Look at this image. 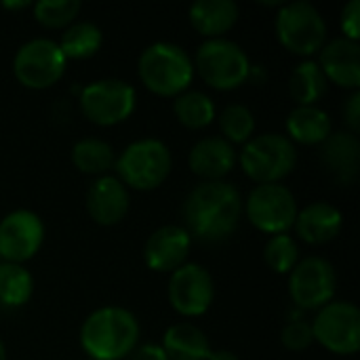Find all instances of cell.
<instances>
[{
	"mask_svg": "<svg viewBox=\"0 0 360 360\" xmlns=\"http://www.w3.org/2000/svg\"><path fill=\"white\" fill-rule=\"evenodd\" d=\"M184 230L200 243L230 238L243 215V196L228 181H202L184 200Z\"/></svg>",
	"mask_w": 360,
	"mask_h": 360,
	"instance_id": "obj_1",
	"label": "cell"
},
{
	"mask_svg": "<svg viewBox=\"0 0 360 360\" xmlns=\"http://www.w3.org/2000/svg\"><path fill=\"white\" fill-rule=\"evenodd\" d=\"M137 319L118 306H105L86 316L80 329V346L93 360H120L139 346Z\"/></svg>",
	"mask_w": 360,
	"mask_h": 360,
	"instance_id": "obj_2",
	"label": "cell"
},
{
	"mask_svg": "<svg viewBox=\"0 0 360 360\" xmlns=\"http://www.w3.org/2000/svg\"><path fill=\"white\" fill-rule=\"evenodd\" d=\"M137 74L148 91L160 97H177L190 89L194 63L179 44L154 42L139 55Z\"/></svg>",
	"mask_w": 360,
	"mask_h": 360,
	"instance_id": "obj_3",
	"label": "cell"
},
{
	"mask_svg": "<svg viewBox=\"0 0 360 360\" xmlns=\"http://www.w3.org/2000/svg\"><path fill=\"white\" fill-rule=\"evenodd\" d=\"M173 167L171 150L165 141L146 137L129 143L122 154L116 158L114 169L118 173V179L133 190H156L165 184Z\"/></svg>",
	"mask_w": 360,
	"mask_h": 360,
	"instance_id": "obj_4",
	"label": "cell"
},
{
	"mask_svg": "<svg viewBox=\"0 0 360 360\" xmlns=\"http://www.w3.org/2000/svg\"><path fill=\"white\" fill-rule=\"evenodd\" d=\"M238 162L247 177L259 184H281L297 165L295 143L281 133H262L251 137L243 152L238 154Z\"/></svg>",
	"mask_w": 360,
	"mask_h": 360,
	"instance_id": "obj_5",
	"label": "cell"
},
{
	"mask_svg": "<svg viewBox=\"0 0 360 360\" xmlns=\"http://www.w3.org/2000/svg\"><path fill=\"white\" fill-rule=\"evenodd\" d=\"M194 72L217 91H234L247 82L251 61L245 49L228 38L205 40L194 57Z\"/></svg>",
	"mask_w": 360,
	"mask_h": 360,
	"instance_id": "obj_6",
	"label": "cell"
},
{
	"mask_svg": "<svg viewBox=\"0 0 360 360\" xmlns=\"http://www.w3.org/2000/svg\"><path fill=\"white\" fill-rule=\"evenodd\" d=\"M276 36L287 51L310 59L327 42V23L312 2L295 0L281 4L276 15Z\"/></svg>",
	"mask_w": 360,
	"mask_h": 360,
	"instance_id": "obj_7",
	"label": "cell"
},
{
	"mask_svg": "<svg viewBox=\"0 0 360 360\" xmlns=\"http://www.w3.org/2000/svg\"><path fill=\"white\" fill-rule=\"evenodd\" d=\"M135 89L120 78H101L89 82L80 91V112L86 120L99 127L124 122L135 112Z\"/></svg>",
	"mask_w": 360,
	"mask_h": 360,
	"instance_id": "obj_8",
	"label": "cell"
},
{
	"mask_svg": "<svg viewBox=\"0 0 360 360\" xmlns=\"http://www.w3.org/2000/svg\"><path fill=\"white\" fill-rule=\"evenodd\" d=\"M245 215L257 230L266 234H285L297 217V200L283 184H259L251 190L245 205Z\"/></svg>",
	"mask_w": 360,
	"mask_h": 360,
	"instance_id": "obj_9",
	"label": "cell"
},
{
	"mask_svg": "<svg viewBox=\"0 0 360 360\" xmlns=\"http://www.w3.org/2000/svg\"><path fill=\"white\" fill-rule=\"evenodd\" d=\"M68 59L63 57L59 44L49 38H34L21 44L13 59L15 78L25 89H49L65 72Z\"/></svg>",
	"mask_w": 360,
	"mask_h": 360,
	"instance_id": "obj_10",
	"label": "cell"
},
{
	"mask_svg": "<svg viewBox=\"0 0 360 360\" xmlns=\"http://www.w3.org/2000/svg\"><path fill=\"white\" fill-rule=\"evenodd\" d=\"M314 342L333 354L350 356L360 348V312L352 302H329L310 323Z\"/></svg>",
	"mask_w": 360,
	"mask_h": 360,
	"instance_id": "obj_11",
	"label": "cell"
},
{
	"mask_svg": "<svg viewBox=\"0 0 360 360\" xmlns=\"http://www.w3.org/2000/svg\"><path fill=\"white\" fill-rule=\"evenodd\" d=\"M338 274L323 257H306L289 272V295L302 310H321L333 302Z\"/></svg>",
	"mask_w": 360,
	"mask_h": 360,
	"instance_id": "obj_12",
	"label": "cell"
},
{
	"mask_svg": "<svg viewBox=\"0 0 360 360\" xmlns=\"http://www.w3.org/2000/svg\"><path fill=\"white\" fill-rule=\"evenodd\" d=\"M215 297V283L200 264H184L171 272L169 304L181 316L205 314Z\"/></svg>",
	"mask_w": 360,
	"mask_h": 360,
	"instance_id": "obj_13",
	"label": "cell"
},
{
	"mask_svg": "<svg viewBox=\"0 0 360 360\" xmlns=\"http://www.w3.org/2000/svg\"><path fill=\"white\" fill-rule=\"evenodd\" d=\"M44 243L42 219L27 209L11 211L0 221V257L11 264L32 259Z\"/></svg>",
	"mask_w": 360,
	"mask_h": 360,
	"instance_id": "obj_14",
	"label": "cell"
},
{
	"mask_svg": "<svg viewBox=\"0 0 360 360\" xmlns=\"http://www.w3.org/2000/svg\"><path fill=\"white\" fill-rule=\"evenodd\" d=\"M192 238L184 226H162L150 234L143 247V262L154 272H173L186 264Z\"/></svg>",
	"mask_w": 360,
	"mask_h": 360,
	"instance_id": "obj_15",
	"label": "cell"
},
{
	"mask_svg": "<svg viewBox=\"0 0 360 360\" xmlns=\"http://www.w3.org/2000/svg\"><path fill=\"white\" fill-rule=\"evenodd\" d=\"M86 213L99 226H116L129 213V190L112 175L97 177L86 192Z\"/></svg>",
	"mask_w": 360,
	"mask_h": 360,
	"instance_id": "obj_16",
	"label": "cell"
},
{
	"mask_svg": "<svg viewBox=\"0 0 360 360\" xmlns=\"http://www.w3.org/2000/svg\"><path fill=\"white\" fill-rule=\"evenodd\" d=\"M321 59L316 61L323 70L325 78L333 84L350 91H359L360 86V46L348 38H333L325 42L319 51Z\"/></svg>",
	"mask_w": 360,
	"mask_h": 360,
	"instance_id": "obj_17",
	"label": "cell"
},
{
	"mask_svg": "<svg viewBox=\"0 0 360 360\" xmlns=\"http://www.w3.org/2000/svg\"><path fill=\"white\" fill-rule=\"evenodd\" d=\"M238 154L224 137H202L188 154V165L194 175L207 181H224V177L236 167Z\"/></svg>",
	"mask_w": 360,
	"mask_h": 360,
	"instance_id": "obj_18",
	"label": "cell"
},
{
	"mask_svg": "<svg viewBox=\"0 0 360 360\" xmlns=\"http://www.w3.org/2000/svg\"><path fill=\"white\" fill-rule=\"evenodd\" d=\"M319 156L323 167L338 184L350 186L356 179L360 165V141L354 133L350 131L331 133L321 143Z\"/></svg>",
	"mask_w": 360,
	"mask_h": 360,
	"instance_id": "obj_19",
	"label": "cell"
},
{
	"mask_svg": "<svg viewBox=\"0 0 360 360\" xmlns=\"http://www.w3.org/2000/svg\"><path fill=\"white\" fill-rule=\"evenodd\" d=\"M342 226H344L342 211L325 200L312 202L304 207L302 211H297V217L293 224L297 236L308 245L331 243L342 232Z\"/></svg>",
	"mask_w": 360,
	"mask_h": 360,
	"instance_id": "obj_20",
	"label": "cell"
},
{
	"mask_svg": "<svg viewBox=\"0 0 360 360\" xmlns=\"http://www.w3.org/2000/svg\"><path fill=\"white\" fill-rule=\"evenodd\" d=\"M188 15L192 27L209 40L230 32L240 17V8L234 0H198L190 6Z\"/></svg>",
	"mask_w": 360,
	"mask_h": 360,
	"instance_id": "obj_21",
	"label": "cell"
},
{
	"mask_svg": "<svg viewBox=\"0 0 360 360\" xmlns=\"http://www.w3.org/2000/svg\"><path fill=\"white\" fill-rule=\"evenodd\" d=\"M331 135V118L319 105H297L287 116V137L304 146H321Z\"/></svg>",
	"mask_w": 360,
	"mask_h": 360,
	"instance_id": "obj_22",
	"label": "cell"
},
{
	"mask_svg": "<svg viewBox=\"0 0 360 360\" xmlns=\"http://www.w3.org/2000/svg\"><path fill=\"white\" fill-rule=\"evenodd\" d=\"M160 348L169 360H207L213 352L207 335L192 323L171 325L162 338Z\"/></svg>",
	"mask_w": 360,
	"mask_h": 360,
	"instance_id": "obj_23",
	"label": "cell"
},
{
	"mask_svg": "<svg viewBox=\"0 0 360 360\" xmlns=\"http://www.w3.org/2000/svg\"><path fill=\"white\" fill-rule=\"evenodd\" d=\"M72 162L84 175L103 177L114 167L116 156L108 141L97 137H86L74 143L72 148Z\"/></svg>",
	"mask_w": 360,
	"mask_h": 360,
	"instance_id": "obj_24",
	"label": "cell"
},
{
	"mask_svg": "<svg viewBox=\"0 0 360 360\" xmlns=\"http://www.w3.org/2000/svg\"><path fill=\"white\" fill-rule=\"evenodd\" d=\"M57 44L68 61L70 59H89L101 49L103 34L91 21H74L72 25H68L63 30L61 40Z\"/></svg>",
	"mask_w": 360,
	"mask_h": 360,
	"instance_id": "obj_25",
	"label": "cell"
},
{
	"mask_svg": "<svg viewBox=\"0 0 360 360\" xmlns=\"http://www.w3.org/2000/svg\"><path fill=\"white\" fill-rule=\"evenodd\" d=\"M289 93L297 105H316L327 93V78L316 61L304 59L291 74Z\"/></svg>",
	"mask_w": 360,
	"mask_h": 360,
	"instance_id": "obj_26",
	"label": "cell"
},
{
	"mask_svg": "<svg viewBox=\"0 0 360 360\" xmlns=\"http://www.w3.org/2000/svg\"><path fill=\"white\" fill-rule=\"evenodd\" d=\"M173 112L175 118L188 129H205L217 116L213 99L202 91H190V89L175 97Z\"/></svg>",
	"mask_w": 360,
	"mask_h": 360,
	"instance_id": "obj_27",
	"label": "cell"
},
{
	"mask_svg": "<svg viewBox=\"0 0 360 360\" xmlns=\"http://www.w3.org/2000/svg\"><path fill=\"white\" fill-rule=\"evenodd\" d=\"M34 293V278L23 264H0V304L19 308L30 302Z\"/></svg>",
	"mask_w": 360,
	"mask_h": 360,
	"instance_id": "obj_28",
	"label": "cell"
},
{
	"mask_svg": "<svg viewBox=\"0 0 360 360\" xmlns=\"http://www.w3.org/2000/svg\"><path fill=\"white\" fill-rule=\"evenodd\" d=\"M219 129L224 133V139L234 143H247L255 133V116L253 112L243 103H230L226 105L217 116Z\"/></svg>",
	"mask_w": 360,
	"mask_h": 360,
	"instance_id": "obj_29",
	"label": "cell"
},
{
	"mask_svg": "<svg viewBox=\"0 0 360 360\" xmlns=\"http://www.w3.org/2000/svg\"><path fill=\"white\" fill-rule=\"evenodd\" d=\"M34 8V19L51 30L57 27H68L74 23V19L80 13V2L78 0H40L32 4Z\"/></svg>",
	"mask_w": 360,
	"mask_h": 360,
	"instance_id": "obj_30",
	"label": "cell"
},
{
	"mask_svg": "<svg viewBox=\"0 0 360 360\" xmlns=\"http://www.w3.org/2000/svg\"><path fill=\"white\" fill-rule=\"evenodd\" d=\"M264 257L266 264L270 266V270H274L276 274H289L295 264L300 262V249L295 238L285 232V234H274L264 249Z\"/></svg>",
	"mask_w": 360,
	"mask_h": 360,
	"instance_id": "obj_31",
	"label": "cell"
},
{
	"mask_svg": "<svg viewBox=\"0 0 360 360\" xmlns=\"http://www.w3.org/2000/svg\"><path fill=\"white\" fill-rule=\"evenodd\" d=\"M281 342L287 350L291 352H302L306 348L312 346L314 342V335H312V327L310 323L297 319V321H289L281 333Z\"/></svg>",
	"mask_w": 360,
	"mask_h": 360,
	"instance_id": "obj_32",
	"label": "cell"
},
{
	"mask_svg": "<svg viewBox=\"0 0 360 360\" xmlns=\"http://www.w3.org/2000/svg\"><path fill=\"white\" fill-rule=\"evenodd\" d=\"M340 25L344 30V38L359 42L360 38V0H350L344 11H342V19Z\"/></svg>",
	"mask_w": 360,
	"mask_h": 360,
	"instance_id": "obj_33",
	"label": "cell"
},
{
	"mask_svg": "<svg viewBox=\"0 0 360 360\" xmlns=\"http://www.w3.org/2000/svg\"><path fill=\"white\" fill-rule=\"evenodd\" d=\"M344 118H346L350 133L356 135L360 131V91H352V95L348 97L344 105Z\"/></svg>",
	"mask_w": 360,
	"mask_h": 360,
	"instance_id": "obj_34",
	"label": "cell"
},
{
	"mask_svg": "<svg viewBox=\"0 0 360 360\" xmlns=\"http://www.w3.org/2000/svg\"><path fill=\"white\" fill-rule=\"evenodd\" d=\"M131 354H133L131 360H169L158 344H141Z\"/></svg>",
	"mask_w": 360,
	"mask_h": 360,
	"instance_id": "obj_35",
	"label": "cell"
},
{
	"mask_svg": "<svg viewBox=\"0 0 360 360\" xmlns=\"http://www.w3.org/2000/svg\"><path fill=\"white\" fill-rule=\"evenodd\" d=\"M268 80V72H266V68L264 65H253L251 63V70H249V78H247V82H259V84H264Z\"/></svg>",
	"mask_w": 360,
	"mask_h": 360,
	"instance_id": "obj_36",
	"label": "cell"
},
{
	"mask_svg": "<svg viewBox=\"0 0 360 360\" xmlns=\"http://www.w3.org/2000/svg\"><path fill=\"white\" fill-rule=\"evenodd\" d=\"M207 360H240V359H238L234 352H230V350H217V352H211Z\"/></svg>",
	"mask_w": 360,
	"mask_h": 360,
	"instance_id": "obj_37",
	"label": "cell"
},
{
	"mask_svg": "<svg viewBox=\"0 0 360 360\" xmlns=\"http://www.w3.org/2000/svg\"><path fill=\"white\" fill-rule=\"evenodd\" d=\"M25 6H30V2H25V0H19V2H2V8H6V11L25 8Z\"/></svg>",
	"mask_w": 360,
	"mask_h": 360,
	"instance_id": "obj_38",
	"label": "cell"
},
{
	"mask_svg": "<svg viewBox=\"0 0 360 360\" xmlns=\"http://www.w3.org/2000/svg\"><path fill=\"white\" fill-rule=\"evenodd\" d=\"M0 360H6V348H4L2 340H0Z\"/></svg>",
	"mask_w": 360,
	"mask_h": 360,
	"instance_id": "obj_39",
	"label": "cell"
}]
</instances>
